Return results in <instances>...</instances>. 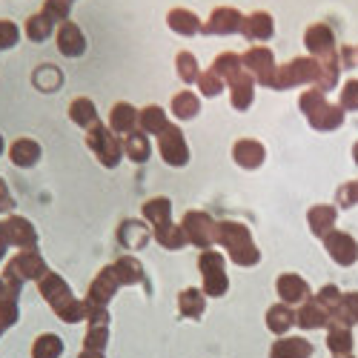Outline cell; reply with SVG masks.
<instances>
[{
    "label": "cell",
    "instance_id": "obj_27",
    "mask_svg": "<svg viewBox=\"0 0 358 358\" xmlns=\"http://www.w3.org/2000/svg\"><path fill=\"white\" fill-rule=\"evenodd\" d=\"M149 152H152V141H149L146 132L135 129V132L124 135V155H127L132 164H146V161H149Z\"/></svg>",
    "mask_w": 358,
    "mask_h": 358
},
{
    "label": "cell",
    "instance_id": "obj_42",
    "mask_svg": "<svg viewBox=\"0 0 358 358\" xmlns=\"http://www.w3.org/2000/svg\"><path fill=\"white\" fill-rule=\"evenodd\" d=\"M64 352V344L57 336L46 333V336H38L35 344H32V358H57Z\"/></svg>",
    "mask_w": 358,
    "mask_h": 358
},
{
    "label": "cell",
    "instance_id": "obj_16",
    "mask_svg": "<svg viewBox=\"0 0 358 358\" xmlns=\"http://www.w3.org/2000/svg\"><path fill=\"white\" fill-rule=\"evenodd\" d=\"M6 232L15 250H38V229L32 227V221L23 215H9L6 218Z\"/></svg>",
    "mask_w": 358,
    "mask_h": 358
},
{
    "label": "cell",
    "instance_id": "obj_15",
    "mask_svg": "<svg viewBox=\"0 0 358 358\" xmlns=\"http://www.w3.org/2000/svg\"><path fill=\"white\" fill-rule=\"evenodd\" d=\"M241 35H244V41H250V43H264V41H270L273 35H275V20H273V15L270 12H250L247 17H244V29H241Z\"/></svg>",
    "mask_w": 358,
    "mask_h": 358
},
{
    "label": "cell",
    "instance_id": "obj_58",
    "mask_svg": "<svg viewBox=\"0 0 358 358\" xmlns=\"http://www.w3.org/2000/svg\"><path fill=\"white\" fill-rule=\"evenodd\" d=\"M352 155H355V164H358V143L352 146Z\"/></svg>",
    "mask_w": 358,
    "mask_h": 358
},
{
    "label": "cell",
    "instance_id": "obj_14",
    "mask_svg": "<svg viewBox=\"0 0 358 358\" xmlns=\"http://www.w3.org/2000/svg\"><path fill=\"white\" fill-rule=\"evenodd\" d=\"M324 244H327V252H330V258L341 266H350L358 261V244H355V238L347 235V232H338L333 229L330 235L324 238Z\"/></svg>",
    "mask_w": 358,
    "mask_h": 358
},
{
    "label": "cell",
    "instance_id": "obj_1",
    "mask_svg": "<svg viewBox=\"0 0 358 358\" xmlns=\"http://www.w3.org/2000/svg\"><path fill=\"white\" fill-rule=\"evenodd\" d=\"M38 284H41V295L49 301V307L61 315L66 324H78V321L86 318V301H78V298L72 295V289H69V284L61 275L49 273Z\"/></svg>",
    "mask_w": 358,
    "mask_h": 358
},
{
    "label": "cell",
    "instance_id": "obj_36",
    "mask_svg": "<svg viewBox=\"0 0 358 358\" xmlns=\"http://www.w3.org/2000/svg\"><path fill=\"white\" fill-rule=\"evenodd\" d=\"M198 112H201V101H198V95L192 92V89H184V92H178L172 98V115L178 117V121H192Z\"/></svg>",
    "mask_w": 358,
    "mask_h": 358
},
{
    "label": "cell",
    "instance_id": "obj_38",
    "mask_svg": "<svg viewBox=\"0 0 358 358\" xmlns=\"http://www.w3.org/2000/svg\"><path fill=\"white\" fill-rule=\"evenodd\" d=\"M213 72L221 75L229 83V80H235L238 75L244 72V57L235 55V52H224V55H218L215 61H213Z\"/></svg>",
    "mask_w": 358,
    "mask_h": 358
},
{
    "label": "cell",
    "instance_id": "obj_35",
    "mask_svg": "<svg viewBox=\"0 0 358 358\" xmlns=\"http://www.w3.org/2000/svg\"><path fill=\"white\" fill-rule=\"evenodd\" d=\"M292 324H298V313L289 307V304H275V307H270V310H266V327H270V330L273 333H287L289 330V327Z\"/></svg>",
    "mask_w": 358,
    "mask_h": 358
},
{
    "label": "cell",
    "instance_id": "obj_3",
    "mask_svg": "<svg viewBox=\"0 0 358 358\" xmlns=\"http://www.w3.org/2000/svg\"><path fill=\"white\" fill-rule=\"evenodd\" d=\"M301 112L304 117L313 124V129H321V132H330V129H338L344 124V112L341 106H333L327 103L324 92H318V89H307V92L301 95Z\"/></svg>",
    "mask_w": 358,
    "mask_h": 358
},
{
    "label": "cell",
    "instance_id": "obj_10",
    "mask_svg": "<svg viewBox=\"0 0 358 358\" xmlns=\"http://www.w3.org/2000/svg\"><path fill=\"white\" fill-rule=\"evenodd\" d=\"M244 69L255 78V83H264V86H273L275 80V57H273V49L270 46H250L244 52Z\"/></svg>",
    "mask_w": 358,
    "mask_h": 358
},
{
    "label": "cell",
    "instance_id": "obj_46",
    "mask_svg": "<svg viewBox=\"0 0 358 358\" xmlns=\"http://www.w3.org/2000/svg\"><path fill=\"white\" fill-rule=\"evenodd\" d=\"M41 12H46L57 26H61L72 15V0H43V9Z\"/></svg>",
    "mask_w": 358,
    "mask_h": 358
},
{
    "label": "cell",
    "instance_id": "obj_56",
    "mask_svg": "<svg viewBox=\"0 0 358 358\" xmlns=\"http://www.w3.org/2000/svg\"><path fill=\"white\" fill-rule=\"evenodd\" d=\"M80 358H103V352H98V350H83Z\"/></svg>",
    "mask_w": 358,
    "mask_h": 358
},
{
    "label": "cell",
    "instance_id": "obj_57",
    "mask_svg": "<svg viewBox=\"0 0 358 358\" xmlns=\"http://www.w3.org/2000/svg\"><path fill=\"white\" fill-rule=\"evenodd\" d=\"M6 152V141H3V135H0V155Z\"/></svg>",
    "mask_w": 358,
    "mask_h": 358
},
{
    "label": "cell",
    "instance_id": "obj_29",
    "mask_svg": "<svg viewBox=\"0 0 358 358\" xmlns=\"http://www.w3.org/2000/svg\"><path fill=\"white\" fill-rule=\"evenodd\" d=\"M149 238H152V229L143 227L141 221H124L121 229H117V241L127 250H141Z\"/></svg>",
    "mask_w": 358,
    "mask_h": 358
},
{
    "label": "cell",
    "instance_id": "obj_33",
    "mask_svg": "<svg viewBox=\"0 0 358 358\" xmlns=\"http://www.w3.org/2000/svg\"><path fill=\"white\" fill-rule=\"evenodd\" d=\"M69 117H72V124H78L80 129H92L98 124V106L89 98H75L69 103Z\"/></svg>",
    "mask_w": 358,
    "mask_h": 358
},
{
    "label": "cell",
    "instance_id": "obj_40",
    "mask_svg": "<svg viewBox=\"0 0 358 358\" xmlns=\"http://www.w3.org/2000/svg\"><path fill=\"white\" fill-rule=\"evenodd\" d=\"M333 321L336 324H358V292H350V295H341V301L336 304L333 310Z\"/></svg>",
    "mask_w": 358,
    "mask_h": 358
},
{
    "label": "cell",
    "instance_id": "obj_31",
    "mask_svg": "<svg viewBox=\"0 0 358 358\" xmlns=\"http://www.w3.org/2000/svg\"><path fill=\"white\" fill-rule=\"evenodd\" d=\"M310 355H313V344L307 338H281L270 350V358H310Z\"/></svg>",
    "mask_w": 358,
    "mask_h": 358
},
{
    "label": "cell",
    "instance_id": "obj_39",
    "mask_svg": "<svg viewBox=\"0 0 358 358\" xmlns=\"http://www.w3.org/2000/svg\"><path fill=\"white\" fill-rule=\"evenodd\" d=\"M143 218L152 227H161V224L172 221V203H169V198H149L143 203Z\"/></svg>",
    "mask_w": 358,
    "mask_h": 358
},
{
    "label": "cell",
    "instance_id": "obj_30",
    "mask_svg": "<svg viewBox=\"0 0 358 358\" xmlns=\"http://www.w3.org/2000/svg\"><path fill=\"white\" fill-rule=\"evenodd\" d=\"M55 29H57V23L46 15V12H35L32 17L26 20V38L32 41V43H43V41H49L52 35H55Z\"/></svg>",
    "mask_w": 358,
    "mask_h": 358
},
{
    "label": "cell",
    "instance_id": "obj_20",
    "mask_svg": "<svg viewBox=\"0 0 358 358\" xmlns=\"http://www.w3.org/2000/svg\"><path fill=\"white\" fill-rule=\"evenodd\" d=\"M232 158L241 169H258L264 164V158H266V149H264V143H258L252 138H244V141H235Z\"/></svg>",
    "mask_w": 358,
    "mask_h": 358
},
{
    "label": "cell",
    "instance_id": "obj_32",
    "mask_svg": "<svg viewBox=\"0 0 358 358\" xmlns=\"http://www.w3.org/2000/svg\"><path fill=\"white\" fill-rule=\"evenodd\" d=\"M206 307V292L198 287H187L181 295H178V313L184 318H198Z\"/></svg>",
    "mask_w": 358,
    "mask_h": 358
},
{
    "label": "cell",
    "instance_id": "obj_7",
    "mask_svg": "<svg viewBox=\"0 0 358 358\" xmlns=\"http://www.w3.org/2000/svg\"><path fill=\"white\" fill-rule=\"evenodd\" d=\"M198 270H201V281H203V292L206 295H224L229 287L227 278V266H224V255L218 250H203L198 258Z\"/></svg>",
    "mask_w": 358,
    "mask_h": 358
},
{
    "label": "cell",
    "instance_id": "obj_13",
    "mask_svg": "<svg viewBox=\"0 0 358 358\" xmlns=\"http://www.w3.org/2000/svg\"><path fill=\"white\" fill-rule=\"evenodd\" d=\"M55 46L64 57H80L86 52V35L75 20H64L55 29Z\"/></svg>",
    "mask_w": 358,
    "mask_h": 358
},
{
    "label": "cell",
    "instance_id": "obj_8",
    "mask_svg": "<svg viewBox=\"0 0 358 358\" xmlns=\"http://www.w3.org/2000/svg\"><path fill=\"white\" fill-rule=\"evenodd\" d=\"M189 244H195L198 250H213V244L218 241V224L206 215V213H198V210H189L181 221Z\"/></svg>",
    "mask_w": 358,
    "mask_h": 358
},
{
    "label": "cell",
    "instance_id": "obj_22",
    "mask_svg": "<svg viewBox=\"0 0 358 358\" xmlns=\"http://www.w3.org/2000/svg\"><path fill=\"white\" fill-rule=\"evenodd\" d=\"M41 155H43V149H41V143L32 141V138H17V141L9 146V161H12L15 166H20V169L35 166V164L41 161Z\"/></svg>",
    "mask_w": 358,
    "mask_h": 358
},
{
    "label": "cell",
    "instance_id": "obj_53",
    "mask_svg": "<svg viewBox=\"0 0 358 358\" xmlns=\"http://www.w3.org/2000/svg\"><path fill=\"white\" fill-rule=\"evenodd\" d=\"M9 247H12V241H9V232H6V221H0V261H3Z\"/></svg>",
    "mask_w": 358,
    "mask_h": 358
},
{
    "label": "cell",
    "instance_id": "obj_44",
    "mask_svg": "<svg viewBox=\"0 0 358 358\" xmlns=\"http://www.w3.org/2000/svg\"><path fill=\"white\" fill-rule=\"evenodd\" d=\"M20 43V26L9 17H0V52H9Z\"/></svg>",
    "mask_w": 358,
    "mask_h": 358
},
{
    "label": "cell",
    "instance_id": "obj_47",
    "mask_svg": "<svg viewBox=\"0 0 358 358\" xmlns=\"http://www.w3.org/2000/svg\"><path fill=\"white\" fill-rule=\"evenodd\" d=\"M109 324H89V333H86V350H106V338H109Z\"/></svg>",
    "mask_w": 358,
    "mask_h": 358
},
{
    "label": "cell",
    "instance_id": "obj_21",
    "mask_svg": "<svg viewBox=\"0 0 358 358\" xmlns=\"http://www.w3.org/2000/svg\"><path fill=\"white\" fill-rule=\"evenodd\" d=\"M166 26L172 29L175 35L192 38V35H198L201 29H203V20H201L195 12H189V9H184V6H178V9H169V12H166Z\"/></svg>",
    "mask_w": 358,
    "mask_h": 358
},
{
    "label": "cell",
    "instance_id": "obj_45",
    "mask_svg": "<svg viewBox=\"0 0 358 358\" xmlns=\"http://www.w3.org/2000/svg\"><path fill=\"white\" fill-rule=\"evenodd\" d=\"M198 89H201V95L215 98V95H221L224 89H227V80L210 69V72H201V78H198Z\"/></svg>",
    "mask_w": 358,
    "mask_h": 358
},
{
    "label": "cell",
    "instance_id": "obj_2",
    "mask_svg": "<svg viewBox=\"0 0 358 358\" xmlns=\"http://www.w3.org/2000/svg\"><path fill=\"white\" fill-rule=\"evenodd\" d=\"M215 244H221L238 266H255L261 261V252L252 244L250 229L238 221H221L218 224V241Z\"/></svg>",
    "mask_w": 358,
    "mask_h": 358
},
{
    "label": "cell",
    "instance_id": "obj_49",
    "mask_svg": "<svg viewBox=\"0 0 358 358\" xmlns=\"http://www.w3.org/2000/svg\"><path fill=\"white\" fill-rule=\"evenodd\" d=\"M341 109H358V80H347L341 89Z\"/></svg>",
    "mask_w": 358,
    "mask_h": 358
},
{
    "label": "cell",
    "instance_id": "obj_50",
    "mask_svg": "<svg viewBox=\"0 0 358 358\" xmlns=\"http://www.w3.org/2000/svg\"><path fill=\"white\" fill-rule=\"evenodd\" d=\"M318 301L327 307V310H336V304L341 301V292H338V287H333V284H327V287H321L318 289Z\"/></svg>",
    "mask_w": 358,
    "mask_h": 358
},
{
    "label": "cell",
    "instance_id": "obj_11",
    "mask_svg": "<svg viewBox=\"0 0 358 358\" xmlns=\"http://www.w3.org/2000/svg\"><path fill=\"white\" fill-rule=\"evenodd\" d=\"M304 46L315 61H336V35L327 23H313L304 32Z\"/></svg>",
    "mask_w": 358,
    "mask_h": 358
},
{
    "label": "cell",
    "instance_id": "obj_28",
    "mask_svg": "<svg viewBox=\"0 0 358 358\" xmlns=\"http://www.w3.org/2000/svg\"><path fill=\"white\" fill-rule=\"evenodd\" d=\"M112 270L117 275V281H121V287H135V284H143V266L135 255H121L115 264H112Z\"/></svg>",
    "mask_w": 358,
    "mask_h": 358
},
{
    "label": "cell",
    "instance_id": "obj_6",
    "mask_svg": "<svg viewBox=\"0 0 358 358\" xmlns=\"http://www.w3.org/2000/svg\"><path fill=\"white\" fill-rule=\"evenodd\" d=\"M86 146L95 152V158L106 166V169H115L124 158V141L117 138L106 124H95L92 129H86Z\"/></svg>",
    "mask_w": 358,
    "mask_h": 358
},
{
    "label": "cell",
    "instance_id": "obj_18",
    "mask_svg": "<svg viewBox=\"0 0 358 358\" xmlns=\"http://www.w3.org/2000/svg\"><path fill=\"white\" fill-rule=\"evenodd\" d=\"M278 295H281V301L284 304H304L307 298H310V284L301 278V275H295V273H284L275 284Z\"/></svg>",
    "mask_w": 358,
    "mask_h": 358
},
{
    "label": "cell",
    "instance_id": "obj_34",
    "mask_svg": "<svg viewBox=\"0 0 358 358\" xmlns=\"http://www.w3.org/2000/svg\"><path fill=\"white\" fill-rule=\"evenodd\" d=\"M138 127H141V132L158 138V135L169 127V117H166V112H164L161 106H146V109H141V115H138Z\"/></svg>",
    "mask_w": 358,
    "mask_h": 358
},
{
    "label": "cell",
    "instance_id": "obj_51",
    "mask_svg": "<svg viewBox=\"0 0 358 358\" xmlns=\"http://www.w3.org/2000/svg\"><path fill=\"white\" fill-rule=\"evenodd\" d=\"M338 203H341V206L358 203V181H352V184H347V187L338 189Z\"/></svg>",
    "mask_w": 358,
    "mask_h": 358
},
{
    "label": "cell",
    "instance_id": "obj_48",
    "mask_svg": "<svg viewBox=\"0 0 358 358\" xmlns=\"http://www.w3.org/2000/svg\"><path fill=\"white\" fill-rule=\"evenodd\" d=\"M17 321V301L9 298V301H0V333L9 330V327Z\"/></svg>",
    "mask_w": 358,
    "mask_h": 358
},
{
    "label": "cell",
    "instance_id": "obj_41",
    "mask_svg": "<svg viewBox=\"0 0 358 358\" xmlns=\"http://www.w3.org/2000/svg\"><path fill=\"white\" fill-rule=\"evenodd\" d=\"M175 69H178V78L184 83H198L201 78V69H198V57L192 52H178L175 57Z\"/></svg>",
    "mask_w": 358,
    "mask_h": 358
},
{
    "label": "cell",
    "instance_id": "obj_55",
    "mask_svg": "<svg viewBox=\"0 0 358 358\" xmlns=\"http://www.w3.org/2000/svg\"><path fill=\"white\" fill-rule=\"evenodd\" d=\"M341 61H344V66H352L358 61V49H341Z\"/></svg>",
    "mask_w": 358,
    "mask_h": 358
},
{
    "label": "cell",
    "instance_id": "obj_43",
    "mask_svg": "<svg viewBox=\"0 0 358 358\" xmlns=\"http://www.w3.org/2000/svg\"><path fill=\"white\" fill-rule=\"evenodd\" d=\"M327 347H330L336 355H347L352 350V336H350V330L344 324H336L330 330V336H327Z\"/></svg>",
    "mask_w": 358,
    "mask_h": 358
},
{
    "label": "cell",
    "instance_id": "obj_37",
    "mask_svg": "<svg viewBox=\"0 0 358 358\" xmlns=\"http://www.w3.org/2000/svg\"><path fill=\"white\" fill-rule=\"evenodd\" d=\"M32 83H35V89H41V92H55V89L64 86V72L52 64H41L32 72Z\"/></svg>",
    "mask_w": 358,
    "mask_h": 358
},
{
    "label": "cell",
    "instance_id": "obj_59",
    "mask_svg": "<svg viewBox=\"0 0 358 358\" xmlns=\"http://www.w3.org/2000/svg\"><path fill=\"white\" fill-rule=\"evenodd\" d=\"M72 3H75V0H72Z\"/></svg>",
    "mask_w": 358,
    "mask_h": 358
},
{
    "label": "cell",
    "instance_id": "obj_19",
    "mask_svg": "<svg viewBox=\"0 0 358 358\" xmlns=\"http://www.w3.org/2000/svg\"><path fill=\"white\" fill-rule=\"evenodd\" d=\"M227 86H229V101H232V106H235L238 112H247V109L252 106V101H255V78L244 69L241 75H238L235 80H229Z\"/></svg>",
    "mask_w": 358,
    "mask_h": 358
},
{
    "label": "cell",
    "instance_id": "obj_5",
    "mask_svg": "<svg viewBox=\"0 0 358 358\" xmlns=\"http://www.w3.org/2000/svg\"><path fill=\"white\" fill-rule=\"evenodd\" d=\"M321 80V61L315 57H295V61L284 64L275 69V80H273V89H295V86H315Z\"/></svg>",
    "mask_w": 358,
    "mask_h": 358
},
{
    "label": "cell",
    "instance_id": "obj_26",
    "mask_svg": "<svg viewBox=\"0 0 358 358\" xmlns=\"http://www.w3.org/2000/svg\"><path fill=\"white\" fill-rule=\"evenodd\" d=\"M307 221H310L313 235L327 238V235L336 229V206H330V203H318V206H313V210L307 213Z\"/></svg>",
    "mask_w": 358,
    "mask_h": 358
},
{
    "label": "cell",
    "instance_id": "obj_17",
    "mask_svg": "<svg viewBox=\"0 0 358 358\" xmlns=\"http://www.w3.org/2000/svg\"><path fill=\"white\" fill-rule=\"evenodd\" d=\"M121 287V281H117L115 270L112 266H106V270H101L92 281V287H89V295H86V304H95V307H106L112 301L115 289Z\"/></svg>",
    "mask_w": 358,
    "mask_h": 358
},
{
    "label": "cell",
    "instance_id": "obj_23",
    "mask_svg": "<svg viewBox=\"0 0 358 358\" xmlns=\"http://www.w3.org/2000/svg\"><path fill=\"white\" fill-rule=\"evenodd\" d=\"M138 115H141V109H135V106L127 103V101L115 103L112 112H109V129H112L115 135H129V132H135Z\"/></svg>",
    "mask_w": 358,
    "mask_h": 358
},
{
    "label": "cell",
    "instance_id": "obj_24",
    "mask_svg": "<svg viewBox=\"0 0 358 358\" xmlns=\"http://www.w3.org/2000/svg\"><path fill=\"white\" fill-rule=\"evenodd\" d=\"M152 238L164 247V250H184L187 244H189V238H187V232H184V227L181 224H172V221H166V224H161V227H152Z\"/></svg>",
    "mask_w": 358,
    "mask_h": 358
},
{
    "label": "cell",
    "instance_id": "obj_12",
    "mask_svg": "<svg viewBox=\"0 0 358 358\" xmlns=\"http://www.w3.org/2000/svg\"><path fill=\"white\" fill-rule=\"evenodd\" d=\"M241 29H244V15L241 12L232 9V6H218V9H213L210 17L203 20L201 32L203 35H221V38H227V35H241Z\"/></svg>",
    "mask_w": 358,
    "mask_h": 358
},
{
    "label": "cell",
    "instance_id": "obj_25",
    "mask_svg": "<svg viewBox=\"0 0 358 358\" xmlns=\"http://www.w3.org/2000/svg\"><path fill=\"white\" fill-rule=\"evenodd\" d=\"M330 321H333V310H327L318 298L315 301H307L298 310V324H301L304 330H318V327H327Z\"/></svg>",
    "mask_w": 358,
    "mask_h": 358
},
{
    "label": "cell",
    "instance_id": "obj_54",
    "mask_svg": "<svg viewBox=\"0 0 358 358\" xmlns=\"http://www.w3.org/2000/svg\"><path fill=\"white\" fill-rule=\"evenodd\" d=\"M17 295H20V292H17L15 287H9L6 278H0V301H9V298H15V301H17Z\"/></svg>",
    "mask_w": 358,
    "mask_h": 358
},
{
    "label": "cell",
    "instance_id": "obj_4",
    "mask_svg": "<svg viewBox=\"0 0 358 358\" xmlns=\"http://www.w3.org/2000/svg\"><path fill=\"white\" fill-rule=\"evenodd\" d=\"M43 275H49V266H46V261L41 258L38 250H20V252L6 264V273H3L6 284L15 287L17 292H20V287H23L26 281H41Z\"/></svg>",
    "mask_w": 358,
    "mask_h": 358
},
{
    "label": "cell",
    "instance_id": "obj_52",
    "mask_svg": "<svg viewBox=\"0 0 358 358\" xmlns=\"http://www.w3.org/2000/svg\"><path fill=\"white\" fill-rule=\"evenodd\" d=\"M12 206H15L12 192H9V187H6L3 178H0V213H12Z\"/></svg>",
    "mask_w": 358,
    "mask_h": 358
},
{
    "label": "cell",
    "instance_id": "obj_9",
    "mask_svg": "<svg viewBox=\"0 0 358 358\" xmlns=\"http://www.w3.org/2000/svg\"><path fill=\"white\" fill-rule=\"evenodd\" d=\"M155 141H158V152H161V158H164L166 166H187L189 164L187 138H184V132L178 129L175 124H169Z\"/></svg>",
    "mask_w": 358,
    "mask_h": 358
}]
</instances>
